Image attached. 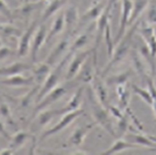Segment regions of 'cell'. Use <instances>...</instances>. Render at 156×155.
I'll list each match as a JSON object with an SVG mask.
<instances>
[{"label": "cell", "instance_id": "obj_7", "mask_svg": "<svg viewBox=\"0 0 156 155\" xmlns=\"http://www.w3.org/2000/svg\"><path fill=\"white\" fill-rule=\"evenodd\" d=\"M132 9H133V1L132 0H122V16H120L118 31H117L116 37H115V45H117L120 41V39L123 38L127 28L129 27Z\"/></svg>", "mask_w": 156, "mask_h": 155}, {"label": "cell", "instance_id": "obj_14", "mask_svg": "<svg viewBox=\"0 0 156 155\" xmlns=\"http://www.w3.org/2000/svg\"><path fill=\"white\" fill-rule=\"evenodd\" d=\"M105 81H103L101 77L96 73L91 81V85H93V91H94L95 95L97 97V99L101 102L105 107H107L109 104L107 102V91H106V86L104 84Z\"/></svg>", "mask_w": 156, "mask_h": 155}, {"label": "cell", "instance_id": "obj_44", "mask_svg": "<svg viewBox=\"0 0 156 155\" xmlns=\"http://www.w3.org/2000/svg\"><path fill=\"white\" fill-rule=\"evenodd\" d=\"M101 0H93V5H95V3H97V2H99Z\"/></svg>", "mask_w": 156, "mask_h": 155}, {"label": "cell", "instance_id": "obj_12", "mask_svg": "<svg viewBox=\"0 0 156 155\" xmlns=\"http://www.w3.org/2000/svg\"><path fill=\"white\" fill-rule=\"evenodd\" d=\"M0 83L6 86H10V87H25V86H31L35 84V78L33 75L23 76V74H18L2 78Z\"/></svg>", "mask_w": 156, "mask_h": 155}, {"label": "cell", "instance_id": "obj_24", "mask_svg": "<svg viewBox=\"0 0 156 155\" xmlns=\"http://www.w3.org/2000/svg\"><path fill=\"white\" fill-rule=\"evenodd\" d=\"M84 91H85L84 86L79 87L77 91H76V93L72 96V98L68 100V103L66 104L64 107H62L64 114L67 113V112H70V110H75L79 108L80 103H81V97H83V92Z\"/></svg>", "mask_w": 156, "mask_h": 155}, {"label": "cell", "instance_id": "obj_30", "mask_svg": "<svg viewBox=\"0 0 156 155\" xmlns=\"http://www.w3.org/2000/svg\"><path fill=\"white\" fill-rule=\"evenodd\" d=\"M64 13H65V25L68 29H70L78 19L77 8L74 6L69 7V8L66 9V11H64Z\"/></svg>", "mask_w": 156, "mask_h": 155}, {"label": "cell", "instance_id": "obj_32", "mask_svg": "<svg viewBox=\"0 0 156 155\" xmlns=\"http://www.w3.org/2000/svg\"><path fill=\"white\" fill-rule=\"evenodd\" d=\"M87 42H88V32H84V34L79 35L75 39V41L73 42L72 45H70V47H69V50L75 54V52H79L83 47H85Z\"/></svg>", "mask_w": 156, "mask_h": 155}, {"label": "cell", "instance_id": "obj_10", "mask_svg": "<svg viewBox=\"0 0 156 155\" xmlns=\"http://www.w3.org/2000/svg\"><path fill=\"white\" fill-rule=\"evenodd\" d=\"M47 27L45 23H42L37 28L36 32L33 37V41H31V46H30V57L34 63L37 60V56L38 52L41 48V46L44 45V42H46V38H47Z\"/></svg>", "mask_w": 156, "mask_h": 155}, {"label": "cell", "instance_id": "obj_11", "mask_svg": "<svg viewBox=\"0 0 156 155\" xmlns=\"http://www.w3.org/2000/svg\"><path fill=\"white\" fill-rule=\"evenodd\" d=\"M97 125L96 122H93V123H89L87 125L80 126V127H77V128L72 133V135L69 136V139L67 144L69 146H75V147H79L80 145H83L86 136L91 129L94 128L95 126Z\"/></svg>", "mask_w": 156, "mask_h": 155}, {"label": "cell", "instance_id": "obj_45", "mask_svg": "<svg viewBox=\"0 0 156 155\" xmlns=\"http://www.w3.org/2000/svg\"><path fill=\"white\" fill-rule=\"evenodd\" d=\"M7 2H12V1H15V0H6Z\"/></svg>", "mask_w": 156, "mask_h": 155}, {"label": "cell", "instance_id": "obj_4", "mask_svg": "<svg viewBox=\"0 0 156 155\" xmlns=\"http://www.w3.org/2000/svg\"><path fill=\"white\" fill-rule=\"evenodd\" d=\"M90 55H93V49L79 50V52L74 54V57H73V59L69 63L67 71H66V76H65L66 81H72V79H74L77 76L79 70L83 67V65L90 57Z\"/></svg>", "mask_w": 156, "mask_h": 155}, {"label": "cell", "instance_id": "obj_40", "mask_svg": "<svg viewBox=\"0 0 156 155\" xmlns=\"http://www.w3.org/2000/svg\"><path fill=\"white\" fill-rule=\"evenodd\" d=\"M0 134H1L5 139H9V141H10V139H11V137L9 136V134H8V132L6 131V128H5V126H3L2 122H0Z\"/></svg>", "mask_w": 156, "mask_h": 155}, {"label": "cell", "instance_id": "obj_5", "mask_svg": "<svg viewBox=\"0 0 156 155\" xmlns=\"http://www.w3.org/2000/svg\"><path fill=\"white\" fill-rule=\"evenodd\" d=\"M83 114H84V110H80V108H78V110H70V112H67V113L62 114V118H60V121H59L58 123L56 124V125H54L52 127H50L49 129H47V131L42 134L41 139H47V137H49V136H52V135H55V134H57V133L62 132V129H65L67 126L70 125L76 118H78V117L80 116V115H83Z\"/></svg>", "mask_w": 156, "mask_h": 155}, {"label": "cell", "instance_id": "obj_42", "mask_svg": "<svg viewBox=\"0 0 156 155\" xmlns=\"http://www.w3.org/2000/svg\"><path fill=\"white\" fill-rule=\"evenodd\" d=\"M151 107H152V110H153V113H154V115H155V118H156V100H154Z\"/></svg>", "mask_w": 156, "mask_h": 155}, {"label": "cell", "instance_id": "obj_29", "mask_svg": "<svg viewBox=\"0 0 156 155\" xmlns=\"http://www.w3.org/2000/svg\"><path fill=\"white\" fill-rule=\"evenodd\" d=\"M130 88H132V91H133L134 94L138 95V96H140V98H142V99L147 104V105L152 106V104H153V102H154V98H153V96L151 95V93L148 92L147 88H142V87H140V86H137V85H135V84L130 85Z\"/></svg>", "mask_w": 156, "mask_h": 155}, {"label": "cell", "instance_id": "obj_26", "mask_svg": "<svg viewBox=\"0 0 156 155\" xmlns=\"http://www.w3.org/2000/svg\"><path fill=\"white\" fill-rule=\"evenodd\" d=\"M62 114H64V112H62V108H58V110H44L41 112H39L37 122H38V124L40 126H46L54 117L62 116Z\"/></svg>", "mask_w": 156, "mask_h": 155}, {"label": "cell", "instance_id": "obj_36", "mask_svg": "<svg viewBox=\"0 0 156 155\" xmlns=\"http://www.w3.org/2000/svg\"><path fill=\"white\" fill-rule=\"evenodd\" d=\"M146 23L150 25H155L156 23V5H151L146 15Z\"/></svg>", "mask_w": 156, "mask_h": 155}, {"label": "cell", "instance_id": "obj_23", "mask_svg": "<svg viewBox=\"0 0 156 155\" xmlns=\"http://www.w3.org/2000/svg\"><path fill=\"white\" fill-rule=\"evenodd\" d=\"M105 7H106V5L101 2V1L97 3H95V5H93V6L83 15L81 20L85 21V23H86V21H91V20H97L98 17L101 16V13H103V10L105 9Z\"/></svg>", "mask_w": 156, "mask_h": 155}, {"label": "cell", "instance_id": "obj_1", "mask_svg": "<svg viewBox=\"0 0 156 155\" xmlns=\"http://www.w3.org/2000/svg\"><path fill=\"white\" fill-rule=\"evenodd\" d=\"M140 18L138 20H136L133 25H130L129 29L126 30V32L124 34L123 38L120 39V41L115 47L114 54L109 58V62H108L107 66L103 70V74H101L103 76L107 74L108 71L112 69V67H114L115 65L118 64L120 60H123L130 52V50H132V40H133V37L135 35V32H136L137 28L140 26Z\"/></svg>", "mask_w": 156, "mask_h": 155}, {"label": "cell", "instance_id": "obj_37", "mask_svg": "<svg viewBox=\"0 0 156 155\" xmlns=\"http://www.w3.org/2000/svg\"><path fill=\"white\" fill-rule=\"evenodd\" d=\"M15 54H16V52L8 46H0V60H3V59L8 58Z\"/></svg>", "mask_w": 156, "mask_h": 155}, {"label": "cell", "instance_id": "obj_31", "mask_svg": "<svg viewBox=\"0 0 156 155\" xmlns=\"http://www.w3.org/2000/svg\"><path fill=\"white\" fill-rule=\"evenodd\" d=\"M104 39H105V42H106V47H107V55H108V58H111L113 54H114V50H115V39H113L112 37V30H111V25H108L106 27V29H105V34H104Z\"/></svg>", "mask_w": 156, "mask_h": 155}, {"label": "cell", "instance_id": "obj_2", "mask_svg": "<svg viewBox=\"0 0 156 155\" xmlns=\"http://www.w3.org/2000/svg\"><path fill=\"white\" fill-rule=\"evenodd\" d=\"M87 96L88 99H89V103H90L91 112H93V116L95 118V122L99 124L105 131H107L112 136L118 137L116 129L114 127V124H113V121H112V114L109 113L107 107H105L97 99V97H96L91 87H89L87 89Z\"/></svg>", "mask_w": 156, "mask_h": 155}, {"label": "cell", "instance_id": "obj_18", "mask_svg": "<svg viewBox=\"0 0 156 155\" xmlns=\"http://www.w3.org/2000/svg\"><path fill=\"white\" fill-rule=\"evenodd\" d=\"M65 13L64 11H60V13L57 15V17L55 18L54 23H52L50 29H49L48 34H47V38H46V42H49L54 37L60 34V32L64 30V27H65Z\"/></svg>", "mask_w": 156, "mask_h": 155}, {"label": "cell", "instance_id": "obj_28", "mask_svg": "<svg viewBox=\"0 0 156 155\" xmlns=\"http://www.w3.org/2000/svg\"><path fill=\"white\" fill-rule=\"evenodd\" d=\"M29 137V134L23 131H19L16 134H13L10 139V149L16 151L17 149H19L20 146H23L25 144V142L27 141V139Z\"/></svg>", "mask_w": 156, "mask_h": 155}, {"label": "cell", "instance_id": "obj_25", "mask_svg": "<svg viewBox=\"0 0 156 155\" xmlns=\"http://www.w3.org/2000/svg\"><path fill=\"white\" fill-rule=\"evenodd\" d=\"M132 75H133V73L130 70L122 71V73H118V74L108 76V77L105 79V83H106V85H116V86L127 84V81L132 77Z\"/></svg>", "mask_w": 156, "mask_h": 155}, {"label": "cell", "instance_id": "obj_35", "mask_svg": "<svg viewBox=\"0 0 156 155\" xmlns=\"http://www.w3.org/2000/svg\"><path fill=\"white\" fill-rule=\"evenodd\" d=\"M143 81L146 83L147 89L151 93V95L153 96L154 100H156V85L154 83V77L152 75H146L145 77L143 78Z\"/></svg>", "mask_w": 156, "mask_h": 155}, {"label": "cell", "instance_id": "obj_34", "mask_svg": "<svg viewBox=\"0 0 156 155\" xmlns=\"http://www.w3.org/2000/svg\"><path fill=\"white\" fill-rule=\"evenodd\" d=\"M0 31L6 36H12V37L21 36L18 28L11 26V25H8V23H0Z\"/></svg>", "mask_w": 156, "mask_h": 155}, {"label": "cell", "instance_id": "obj_39", "mask_svg": "<svg viewBox=\"0 0 156 155\" xmlns=\"http://www.w3.org/2000/svg\"><path fill=\"white\" fill-rule=\"evenodd\" d=\"M0 114L3 117H6L7 120H10V110L8 105H6V104H1L0 105Z\"/></svg>", "mask_w": 156, "mask_h": 155}, {"label": "cell", "instance_id": "obj_47", "mask_svg": "<svg viewBox=\"0 0 156 155\" xmlns=\"http://www.w3.org/2000/svg\"><path fill=\"white\" fill-rule=\"evenodd\" d=\"M0 46H2V42H1V40H0Z\"/></svg>", "mask_w": 156, "mask_h": 155}, {"label": "cell", "instance_id": "obj_15", "mask_svg": "<svg viewBox=\"0 0 156 155\" xmlns=\"http://www.w3.org/2000/svg\"><path fill=\"white\" fill-rule=\"evenodd\" d=\"M34 65L26 64V63H20V62H15L9 66L0 68V76H13V75L23 74L25 71L33 70Z\"/></svg>", "mask_w": 156, "mask_h": 155}, {"label": "cell", "instance_id": "obj_43", "mask_svg": "<svg viewBox=\"0 0 156 155\" xmlns=\"http://www.w3.org/2000/svg\"><path fill=\"white\" fill-rule=\"evenodd\" d=\"M146 136H147V137H148V139H151V141H153V142L156 144V136H154V135H151V134H146Z\"/></svg>", "mask_w": 156, "mask_h": 155}, {"label": "cell", "instance_id": "obj_33", "mask_svg": "<svg viewBox=\"0 0 156 155\" xmlns=\"http://www.w3.org/2000/svg\"><path fill=\"white\" fill-rule=\"evenodd\" d=\"M117 128H118V134L120 135H125L128 129H129V121H128V114L125 112L123 117H120L117 120Z\"/></svg>", "mask_w": 156, "mask_h": 155}, {"label": "cell", "instance_id": "obj_46", "mask_svg": "<svg viewBox=\"0 0 156 155\" xmlns=\"http://www.w3.org/2000/svg\"><path fill=\"white\" fill-rule=\"evenodd\" d=\"M23 2L26 3V2H29V0H23Z\"/></svg>", "mask_w": 156, "mask_h": 155}, {"label": "cell", "instance_id": "obj_19", "mask_svg": "<svg viewBox=\"0 0 156 155\" xmlns=\"http://www.w3.org/2000/svg\"><path fill=\"white\" fill-rule=\"evenodd\" d=\"M31 71H33V76L37 84H42L46 81V78L48 77V75L50 74L51 66L45 62L42 63V64L37 65V66H34Z\"/></svg>", "mask_w": 156, "mask_h": 155}, {"label": "cell", "instance_id": "obj_27", "mask_svg": "<svg viewBox=\"0 0 156 155\" xmlns=\"http://www.w3.org/2000/svg\"><path fill=\"white\" fill-rule=\"evenodd\" d=\"M67 1H68V0H51V1L48 3V6L46 7V9L44 10V13H42V17H41L42 21H46V20L48 19V18H50L52 15H55L56 13H58Z\"/></svg>", "mask_w": 156, "mask_h": 155}, {"label": "cell", "instance_id": "obj_22", "mask_svg": "<svg viewBox=\"0 0 156 155\" xmlns=\"http://www.w3.org/2000/svg\"><path fill=\"white\" fill-rule=\"evenodd\" d=\"M116 94L117 97H118V106L122 108L123 110H125L128 107V104H129L130 99V92L127 87L126 84L124 85H118L116 86Z\"/></svg>", "mask_w": 156, "mask_h": 155}, {"label": "cell", "instance_id": "obj_8", "mask_svg": "<svg viewBox=\"0 0 156 155\" xmlns=\"http://www.w3.org/2000/svg\"><path fill=\"white\" fill-rule=\"evenodd\" d=\"M67 91H68V87H66V86H57L51 92H49L39 103H37V106L35 107V110H34V116L37 115L39 112L48 108L50 105L56 103L58 99H60L67 93Z\"/></svg>", "mask_w": 156, "mask_h": 155}, {"label": "cell", "instance_id": "obj_20", "mask_svg": "<svg viewBox=\"0 0 156 155\" xmlns=\"http://www.w3.org/2000/svg\"><path fill=\"white\" fill-rule=\"evenodd\" d=\"M151 3V0H134L133 1V9H132V15H130L129 26L133 25L136 20H138L146 9V7Z\"/></svg>", "mask_w": 156, "mask_h": 155}, {"label": "cell", "instance_id": "obj_6", "mask_svg": "<svg viewBox=\"0 0 156 155\" xmlns=\"http://www.w3.org/2000/svg\"><path fill=\"white\" fill-rule=\"evenodd\" d=\"M138 32L142 40L147 45L152 56L156 58V32L153 25L146 23V20H142L140 21Z\"/></svg>", "mask_w": 156, "mask_h": 155}, {"label": "cell", "instance_id": "obj_9", "mask_svg": "<svg viewBox=\"0 0 156 155\" xmlns=\"http://www.w3.org/2000/svg\"><path fill=\"white\" fill-rule=\"evenodd\" d=\"M38 27V23L37 21H33V23H30V26L21 34L19 41H18V48H17L18 56L23 57L28 52H30V46H31V41H33V37Z\"/></svg>", "mask_w": 156, "mask_h": 155}, {"label": "cell", "instance_id": "obj_16", "mask_svg": "<svg viewBox=\"0 0 156 155\" xmlns=\"http://www.w3.org/2000/svg\"><path fill=\"white\" fill-rule=\"evenodd\" d=\"M89 58H90V57H89ZM89 58H88L87 60H86V63L83 65L81 69L79 70L77 76H76L78 81H83V83H91L95 74L97 73V70L95 69V68L97 67V65L95 64L94 59L90 60Z\"/></svg>", "mask_w": 156, "mask_h": 155}, {"label": "cell", "instance_id": "obj_3", "mask_svg": "<svg viewBox=\"0 0 156 155\" xmlns=\"http://www.w3.org/2000/svg\"><path fill=\"white\" fill-rule=\"evenodd\" d=\"M74 55V52L68 50L67 52V55H65L62 57V59L58 64L56 65L55 68L51 69L50 71V74L48 75V77L46 78V81H44L39 88V92L37 94L36 96V102L39 103L40 100L44 98V97L49 93V92H51L52 89L55 87H57L59 84V81H60V78H62V70H64V67H65V65L68 63V60L70 59V56Z\"/></svg>", "mask_w": 156, "mask_h": 155}, {"label": "cell", "instance_id": "obj_13", "mask_svg": "<svg viewBox=\"0 0 156 155\" xmlns=\"http://www.w3.org/2000/svg\"><path fill=\"white\" fill-rule=\"evenodd\" d=\"M69 47H70V41H69V37H65V38L60 40L58 42V45L56 46L55 48L52 49L51 52L49 54L48 58L46 59V63L50 66H55L58 62V59L62 57L64 54H65L67 50H69Z\"/></svg>", "mask_w": 156, "mask_h": 155}, {"label": "cell", "instance_id": "obj_21", "mask_svg": "<svg viewBox=\"0 0 156 155\" xmlns=\"http://www.w3.org/2000/svg\"><path fill=\"white\" fill-rule=\"evenodd\" d=\"M127 137H128V139H129L130 142L135 143V144H137V145L140 146H145L148 150L155 149L156 147V144L147 137L146 134H142V133H138V132L129 133Z\"/></svg>", "mask_w": 156, "mask_h": 155}, {"label": "cell", "instance_id": "obj_41", "mask_svg": "<svg viewBox=\"0 0 156 155\" xmlns=\"http://www.w3.org/2000/svg\"><path fill=\"white\" fill-rule=\"evenodd\" d=\"M117 1H119V0H108L107 3H106V5H107L108 7H111L112 9H113V7L115 6V3H116Z\"/></svg>", "mask_w": 156, "mask_h": 155}, {"label": "cell", "instance_id": "obj_38", "mask_svg": "<svg viewBox=\"0 0 156 155\" xmlns=\"http://www.w3.org/2000/svg\"><path fill=\"white\" fill-rule=\"evenodd\" d=\"M0 13H2L3 16L7 17L8 19H11V18H12L11 10H10L6 0H0Z\"/></svg>", "mask_w": 156, "mask_h": 155}, {"label": "cell", "instance_id": "obj_17", "mask_svg": "<svg viewBox=\"0 0 156 155\" xmlns=\"http://www.w3.org/2000/svg\"><path fill=\"white\" fill-rule=\"evenodd\" d=\"M140 147V145H137L135 143L130 142V141H125V139H118L115 141V143L113 145L107 149L106 151L101 153V154L108 155V154H115V153H119V152H124L126 150H130V149H137Z\"/></svg>", "mask_w": 156, "mask_h": 155}]
</instances>
